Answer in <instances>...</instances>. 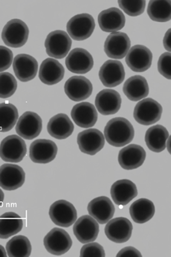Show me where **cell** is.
Listing matches in <instances>:
<instances>
[{
  "label": "cell",
  "instance_id": "1",
  "mask_svg": "<svg viewBox=\"0 0 171 257\" xmlns=\"http://www.w3.org/2000/svg\"><path fill=\"white\" fill-rule=\"evenodd\" d=\"M133 126L125 118L116 117L108 121L104 128L107 143L114 147H123L133 140Z\"/></svg>",
  "mask_w": 171,
  "mask_h": 257
},
{
  "label": "cell",
  "instance_id": "2",
  "mask_svg": "<svg viewBox=\"0 0 171 257\" xmlns=\"http://www.w3.org/2000/svg\"><path fill=\"white\" fill-rule=\"evenodd\" d=\"M29 35L27 25L21 20L14 19L3 28L2 39L8 47L20 48L26 44Z\"/></svg>",
  "mask_w": 171,
  "mask_h": 257
},
{
  "label": "cell",
  "instance_id": "3",
  "mask_svg": "<svg viewBox=\"0 0 171 257\" xmlns=\"http://www.w3.org/2000/svg\"><path fill=\"white\" fill-rule=\"evenodd\" d=\"M162 114V107L152 98H145L140 101L134 109L135 121L143 125H149L159 121Z\"/></svg>",
  "mask_w": 171,
  "mask_h": 257
},
{
  "label": "cell",
  "instance_id": "4",
  "mask_svg": "<svg viewBox=\"0 0 171 257\" xmlns=\"http://www.w3.org/2000/svg\"><path fill=\"white\" fill-rule=\"evenodd\" d=\"M72 39L64 31L56 30L49 34L46 41V53L52 58L63 59L72 47Z\"/></svg>",
  "mask_w": 171,
  "mask_h": 257
},
{
  "label": "cell",
  "instance_id": "5",
  "mask_svg": "<svg viewBox=\"0 0 171 257\" xmlns=\"http://www.w3.org/2000/svg\"><path fill=\"white\" fill-rule=\"evenodd\" d=\"M67 32L75 41L88 39L93 33L95 28V20L89 14L75 15L68 22Z\"/></svg>",
  "mask_w": 171,
  "mask_h": 257
},
{
  "label": "cell",
  "instance_id": "6",
  "mask_svg": "<svg viewBox=\"0 0 171 257\" xmlns=\"http://www.w3.org/2000/svg\"><path fill=\"white\" fill-rule=\"evenodd\" d=\"M27 147L25 141L18 135H11L0 144V158L9 163H19L26 155Z\"/></svg>",
  "mask_w": 171,
  "mask_h": 257
},
{
  "label": "cell",
  "instance_id": "7",
  "mask_svg": "<svg viewBox=\"0 0 171 257\" xmlns=\"http://www.w3.org/2000/svg\"><path fill=\"white\" fill-rule=\"evenodd\" d=\"M49 216L56 225L69 227L76 221L78 214L72 203L66 200H59L51 206Z\"/></svg>",
  "mask_w": 171,
  "mask_h": 257
},
{
  "label": "cell",
  "instance_id": "8",
  "mask_svg": "<svg viewBox=\"0 0 171 257\" xmlns=\"http://www.w3.org/2000/svg\"><path fill=\"white\" fill-rule=\"evenodd\" d=\"M43 242L46 250L55 256L64 254L69 251L72 245V238L69 233L58 227L52 229L45 236Z\"/></svg>",
  "mask_w": 171,
  "mask_h": 257
},
{
  "label": "cell",
  "instance_id": "9",
  "mask_svg": "<svg viewBox=\"0 0 171 257\" xmlns=\"http://www.w3.org/2000/svg\"><path fill=\"white\" fill-rule=\"evenodd\" d=\"M43 128L42 118L36 113L27 111L23 113L17 122L16 132L21 138L32 141L39 136Z\"/></svg>",
  "mask_w": 171,
  "mask_h": 257
},
{
  "label": "cell",
  "instance_id": "10",
  "mask_svg": "<svg viewBox=\"0 0 171 257\" xmlns=\"http://www.w3.org/2000/svg\"><path fill=\"white\" fill-rule=\"evenodd\" d=\"M57 154V145L49 140H37L32 143L29 149V157L35 164H49L55 159Z\"/></svg>",
  "mask_w": 171,
  "mask_h": 257
},
{
  "label": "cell",
  "instance_id": "11",
  "mask_svg": "<svg viewBox=\"0 0 171 257\" xmlns=\"http://www.w3.org/2000/svg\"><path fill=\"white\" fill-rule=\"evenodd\" d=\"M80 150L86 155H95L104 148L105 139L98 129H86L78 134L77 138Z\"/></svg>",
  "mask_w": 171,
  "mask_h": 257
},
{
  "label": "cell",
  "instance_id": "12",
  "mask_svg": "<svg viewBox=\"0 0 171 257\" xmlns=\"http://www.w3.org/2000/svg\"><path fill=\"white\" fill-rule=\"evenodd\" d=\"M65 63L68 70L75 74L87 73L94 66L92 55L82 48H76L71 51Z\"/></svg>",
  "mask_w": 171,
  "mask_h": 257
},
{
  "label": "cell",
  "instance_id": "13",
  "mask_svg": "<svg viewBox=\"0 0 171 257\" xmlns=\"http://www.w3.org/2000/svg\"><path fill=\"white\" fill-rule=\"evenodd\" d=\"M26 174L18 165L3 164L0 166V187L7 191L19 189L24 184Z\"/></svg>",
  "mask_w": 171,
  "mask_h": 257
},
{
  "label": "cell",
  "instance_id": "14",
  "mask_svg": "<svg viewBox=\"0 0 171 257\" xmlns=\"http://www.w3.org/2000/svg\"><path fill=\"white\" fill-rule=\"evenodd\" d=\"M152 61V52L148 48L142 45H135L131 48L126 57L127 66L136 72H143L149 70Z\"/></svg>",
  "mask_w": 171,
  "mask_h": 257
},
{
  "label": "cell",
  "instance_id": "15",
  "mask_svg": "<svg viewBox=\"0 0 171 257\" xmlns=\"http://www.w3.org/2000/svg\"><path fill=\"white\" fill-rule=\"evenodd\" d=\"M128 35L123 32H114L107 37L104 44V52L109 58L122 59L130 49Z\"/></svg>",
  "mask_w": 171,
  "mask_h": 257
},
{
  "label": "cell",
  "instance_id": "16",
  "mask_svg": "<svg viewBox=\"0 0 171 257\" xmlns=\"http://www.w3.org/2000/svg\"><path fill=\"white\" fill-rule=\"evenodd\" d=\"M92 84L84 76H72L66 81L64 86L66 95L74 101L87 99L92 93Z\"/></svg>",
  "mask_w": 171,
  "mask_h": 257
},
{
  "label": "cell",
  "instance_id": "17",
  "mask_svg": "<svg viewBox=\"0 0 171 257\" xmlns=\"http://www.w3.org/2000/svg\"><path fill=\"white\" fill-rule=\"evenodd\" d=\"M99 78L107 87H115L121 84L125 78L122 63L115 60L106 61L99 71Z\"/></svg>",
  "mask_w": 171,
  "mask_h": 257
},
{
  "label": "cell",
  "instance_id": "18",
  "mask_svg": "<svg viewBox=\"0 0 171 257\" xmlns=\"http://www.w3.org/2000/svg\"><path fill=\"white\" fill-rule=\"evenodd\" d=\"M132 224L129 219L119 217L109 220L105 227L107 238L115 243H124L132 235Z\"/></svg>",
  "mask_w": 171,
  "mask_h": 257
},
{
  "label": "cell",
  "instance_id": "19",
  "mask_svg": "<svg viewBox=\"0 0 171 257\" xmlns=\"http://www.w3.org/2000/svg\"><path fill=\"white\" fill-rule=\"evenodd\" d=\"M73 232L80 242H92L98 238L99 224L91 215H83L74 224Z\"/></svg>",
  "mask_w": 171,
  "mask_h": 257
},
{
  "label": "cell",
  "instance_id": "20",
  "mask_svg": "<svg viewBox=\"0 0 171 257\" xmlns=\"http://www.w3.org/2000/svg\"><path fill=\"white\" fill-rule=\"evenodd\" d=\"M13 68L17 78L22 82L32 81L36 77L38 70L37 60L27 54H20L14 59Z\"/></svg>",
  "mask_w": 171,
  "mask_h": 257
},
{
  "label": "cell",
  "instance_id": "21",
  "mask_svg": "<svg viewBox=\"0 0 171 257\" xmlns=\"http://www.w3.org/2000/svg\"><path fill=\"white\" fill-rule=\"evenodd\" d=\"M121 95L112 89L101 90L95 98L97 110L104 116L115 114L121 108Z\"/></svg>",
  "mask_w": 171,
  "mask_h": 257
},
{
  "label": "cell",
  "instance_id": "22",
  "mask_svg": "<svg viewBox=\"0 0 171 257\" xmlns=\"http://www.w3.org/2000/svg\"><path fill=\"white\" fill-rule=\"evenodd\" d=\"M89 215L99 224H107L115 214V207L110 199L106 196L98 197L88 204Z\"/></svg>",
  "mask_w": 171,
  "mask_h": 257
},
{
  "label": "cell",
  "instance_id": "23",
  "mask_svg": "<svg viewBox=\"0 0 171 257\" xmlns=\"http://www.w3.org/2000/svg\"><path fill=\"white\" fill-rule=\"evenodd\" d=\"M146 152L138 145L131 144L120 151L118 162L120 166L126 170H132L140 167L144 164Z\"/></svg>",
  "mask_w": 171,
  "mask_h": 257
},
{
  "label": "cell",
  "instance_id": "24",
  "mask_svg": "<svg viewBox=\"0 0 171 257\" xmlns=\"http://www.w3.org/2000/svg\"><path fill=\"white\" fill-rule=\"evenodd\" d=\"M98 24L103 32H118L125 26L126 19L123 12L117 8L103 11L98 15Z\"/></svg>",
  "mask_w": 171,
  "mask_h": 257
},
{
  "label": "cell",
  "instance_id": "25",
  "mask_svg": "<svg viewBox=\"0 0 171 257\" xmlns=\"http://www.w3.org/2000/svg\"><path fill=\"white\" fill-rule=\"evenodd\" d=\"M71 116L75 124L83 128L93 127L98 120V112L89 102H81L74 106Z\"/></svg>",
  "mask_w": 171,
  "mask_h": 257
},
{
  "label": "cell",
  "instance_id": "26",
  "mask_svg": "<svg viewBox=\"0 0 171 257\" xmlns=\"http://www.w3.org/2000/svg\"><path fill=\"white\" fill-rule=\"evenodd\" d=\"M110 193L115 204L125 206L138 195V189L129 180H120L112 184Z\"/></svg>",
  "mask_w": 171,
  "mask_h": 257
},
{
  "label": "cell",
  "instance_id": "27",
  "mask_svg": "<svg viewBox=\"0 0 171 257\" xmlns=\"http://www.w3.org/2000/svg\"><path fill=\"white\" fill-rule=\"evenodd\" d=\"M65 74L64 67L54 58H47L41 64L39 78L43 84L54 85L62 81Z\"/></svg>",
  "mask_w": 171,
  "mask_h": 257
},
{
  "label": "cell",
  "instance_id": "28",
  "mask_svg": "<svg viewBox=\"0 0 171 257\" xmlns=\"http://www.w3.org/2000/svg\"><path fill=\"white\" fill-rule=\"evenodd\" d=\"M47 131L52 138L65 140L74 132V124L69 117L65 113H59L52 117L47 125Z\"/></svg>",
  "mask_w": 171,
  "mask_h": 257
},
{
  "label": "cell",
  "instance_id": "29",
  "mask_svg": "<svg viewBox=\"0 0 171 257\" xmlns=\"http://www.w3.org/2000/svg\"><path fill=\"white\" fill-rule=\"evenodd\" d=\"M123 92L130 101H137L146 98L150 90L145 78L141 75H134L125 81Z\"/></svg>",
  "mask_w": 171,
  "mask_h": 257
},
{
  "label": "cell",
  "instance_id": "30",
  "mask_svg": "<svg viewBox=\"0 0 171 257\" xmlns=\"http://www.w3.org/2000/svg\"><path fill=\"white\" fill-rule=\"evenodd\" d=\"M169 133L164 126L157 124L150 127L146 132L145 142L152 152L160 153L166 149Z\"/></svg>",
  "mask_w": 171,
  "mask_h": 257
},
{
  "label": "cell",
  "instance_id": "31",
  "mask_svg": "<svg viewBox=\"0 0 171 257\" xmlns=\"http://www.w3.org/2000/svg\"><path fill=\"white\" fill-rule=\"evenodd\" d=\"M155 206L150 200L140 198L132 203L129 207V214L135 223L144 224L150 221L155 214Z\"/></svg>",
  "mask_w": 171,
  "mask_h": 257
},
{
  "label": "cell",
  "instance_id": "32",
  "mask_svg": "<svg viewBox=\"0 0 171 257\" xmlns=\"http://www.w3.org/2000/svg\"><path fill=\"white\" fill-rule=\"evenodd\" d=\"M23 221L19 215L13 212H6L0 216V238L6 239L21 232Z\"/></svg>",
  "mask_w": 171,
  "mask_h": 257
},
{
  "label": "cell",
  "instance_id": "33",
  "mask_svg": "<svg viewBox=\"0 0 171 257\" xmlns=\"http://www.w3.org/2000/svg\"><path fill=\"white\" fill-rule=\"evenodd\" d=\"M6 251L10 257H27L32 253V244L24 235H17L8 241Z\"/></svg>",
  "mask_w": 171,
  "mask_h": 257
},
{
  "label": "cell",
  "instance_id": "34",
  "mask_svg": "<svg viewBox=\"0 0 171 257\" xmlns=\"http://www.w3.org/2000/svg\"><path fill=\"white\" fill-rule=\"evenodd\" d=\"M147 14L155 22L165 23L170 21V1L152 0L147 8Z\"/></svg>",
  "mask_w": 171,
  "mask_h": 257
},
{
  "label": "cell",
  "instance_id": "35",
  "mask_svg": "<svg viewBox=\"0 0 171 257\" xmlns=\"http://www.w3.org/2000/svg\"><path fill=\"white\" fill-rule=\"evenodd\" d=\"M19 117L18 109L14 104H0V132H8L12 130Z\"/></svg>",
  "mask_w": 171,
  "mask_h": 257
},
{
  "label": "cell",
  "instance_id": "36",
  "mask_svg": "<svg viewBox=\"0 0 171 257\" xmlns=\"http://www.w3.org/2000/svg\"><path fill=\"white\" fill-rule=\"evenodd\" d=\"M18 88V82L14 75L9 72L0 73V98L12 96Z\"/></svg>",
  "mask_w": 171,
  "mask_h": 257
},
{
  "label": "cell",
  "instance_id": "37",
  "mask_svg": "<svg viewBox=\"0 0 171 257\" xmlns=\"http://www.w3.org/2000/svg\"><path fill=\"white\" fill-rule=\"evenodd\" d=\"M118 3L121 10L131 17L139 16L144 13L146 6L144 0H121Z\"/></svg>",
  "mask_w": 171,
  "mask_h": 257
},
{
  "label": "cell",
  "instance_id": "38",
  "mask_svg": "<svg viewBox=\"0 0 171 257\" xmlns=\"http://www.w3.org/2000/svg\"><path fill=\"white\" fill-rule=\"evenodd\" d=\"M80 256L81 257H104L105 251L101 244L92 241L83 246Z\"/></svg>",
  "mask_w": 171,
  "mask_h": 257
},
{
  "label": "cell",
  "instance_id": "39",
  "mask_svg": "<svg viewBox=\"0 0 171 257\" xmlns=\"http://www.w3.org/2000/svg\"><path fill=\"white\" fill-rule=\"evenodd\" d=\"M170 52H165L160 56L158 61V70L159 73L167 78L170 79Z\"/></svg>",
  "mask_w": 171,
  "mask_h": 257
},
{
  "label": "cell",
  "instance_id": "40",
  "mask_svg": "<svg viewBox=\"0 0 171 257\" xmlns=\"http://www.w3.org/2000/svg\"><path fill=\"white\" fill-rule=\"evenodd\" d=\"M13 52L9 48L0 46V72L8 70L13 61Z\"/></svg>",
  "mask_w": 171,
  "mask_h": 257
},
{
  "label": "cell",
  "instance_id": "41",
  "mask_svg": "<svg viewBox=\"0 0 171 257\" xmlns=\"http://www.w3.org/2000/svg\"><path fill=\"white\" fill-rule=\"evenodd\" d=\"M118 257H141V254L137 249L133 247H127L120 250L117 254Z\"/></svg>",
  "mask_w": 171,
  "mask_h": 257
},
{
  "label": "cell",
  "instance_id": "42",
  "mask_svg": "<svg viewBox=\"0 0 171 257\" xmlns=\"http://www.w3.org/2000/svg\"><path fill=\"white\" fill-rule=\"evenodd\" d=\"M170 29H169L167 32H166L165 35H164V40H163V44H164V47L165 48L167 52H170L171 49V44H170Z\"/></svg>",
  "mask_w": 171,
  "mask_h": 257
},
{
  "label": "cell",
  "instance_id": "43",
  "mask_svg": "<svg viewBox=\"0 0 171 257\" xmlns=\"http://www.w3.org/2000/svg\"><path fill=\"white\" fill-rule=\"evenodd\" d=\"M7 256L8 254H6V249L4 248L3 246L0 245V257H6Z\"/></svg>",
  "mask_w": 171,
  "mask_h": 257
},
{
  "label": "cell",
  "instance_id": "44",
  "mask_svg": "<svg viewBox=\"0 0 171 257\" xmlns=\"http://www.w3.org/2000/svg\"><path fill=\"white\" fill-rule=\"evenodd\" d=\"M5 195L3 193V190L0 189V207L3 205V201H4Z\"/></svg>",
  "mask_w": 171,
  "mask_h": 257
}]
</instances>
